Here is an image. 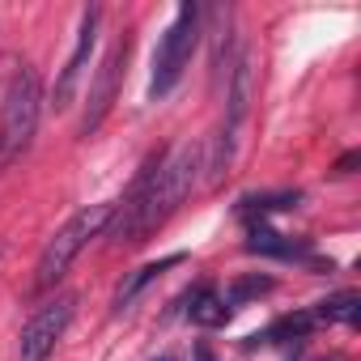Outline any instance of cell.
<instances>
[{"label":"cell","instance_id":"obj_1","mask_svg":"<svg viewBox=\"0 0 361 361\" xmlns=\"http://www.w3.org/2000/svg\"><path fill=\"white\" fill-rule=\"evenodd\" d=\"M200 170H204V145H196V140L178 145L174 153H149L140 174L132 178L128 196L115 200V217L106 226V238L119 247H140L145 238H153L188 204Z\"/></svg>","mask_w":361,"mask_h":361},{"label":"cell","instance_id":"obj_2","mask_svg":"<svg viewBox=\"0 0 361 361\" xmlns=\"http://www.w3.org/2000/svg\"><path fill=\"white\" fill-rule=\"evenodd\" d=\"M111 217H115V200H102V204H90V209H81V213H73L51 238H47V247H43V255H39V264H35V293H51L60 281H64V272L73 268V259L98 238V234H106V226H111Z\"/></svg>","mask_w":361,"mask_h":361},{"label":"cell","instance_id":"obj_3","mask_svg":"<svg viewBox=\"0 0 361 361\" xmlns=\"http://www.w3.org/2000/svg\"><path fill=\"white\" fill-rule=\"evenodd\" d=\"M39 111H43V85L39 73L30 64H22L5 90V106H0V157L13 161L30 149L35 128H39Z\"/></svg>","mask_w":361,"mask_h":361},{"label":"cell","instance_id":"obj_4","mask_svg":"<svg viewBox=\"0 0 361 361\" xmlns=\"http://www.w3.org/2000/svg\"><path fill=\"white\" fill-rule=\"evenodd\" d=\"M200 43V5H178L174 9V22L166 26L157 51H153V77H149V98H166L178 77H183V68L192 64V51Z\"/></svg>","mask_w":361,"mask_h":361},{"label":"cell","instance_id":"obj_5","mask_svg":"<svg viewBox=\"0 0 361 361\" xmlns=\"http://www.w3.org/2000/svg\"><path fill=\"white\" fill-rule=\"evenodd\" d=\"M73 314H77V293H56L51 302H43L18 336V361H47L64 340Z\"/></svg>","mask_w":361,"mask_h":361},{"label":"cell","instance_id":"obj_6","mask_svg":"<svg viewBox=\"0 0 361 361\" xmlns=\"http://www.w3.org/2000/svg\"><path fill=\"white\" fill-rule=\"evenodd\" d=\"M128 51H132V30H123V35L111 43V51L102 56V64H98V77H94V85H90V98H85V115H81V128H77L81 136H94V132L102 128V119L111 115L115 94H119V81H123Z\"/></svg>","mask_w":361,"mask_h":361},{"label":"cell","instance_id":"obj_7","mask_svg":"<svg viewBox=\"0 0 361 361\" xmlns=\"http://www.w3.org/2000/svg\"><path fill=\"white\" fill-rule=\"evenodd\" d=\"M98 22H102V9H85L81 13V26H77V43H73V51H68V64L60 68V77H56V90H51V106L56 111H64L68 102H73V94H77V85H81V77H85V64H90V56H94V43H98Z\"/></svg>","mask_w":361,"mask_h":361},{"label":"cell","instance_id":"obj_8","mask_svg":"<svg viewBox=\"0 0 361 361\" xmlns=\"http://www.w3.org/2000/svg\"><path fill=\"white\" fill-rule=\"evenodd\" d=\"M251 85H255V68H251V51H243L230 68V94H226V123L238 128L247 106H251Z\"/></svg>","mask_w":361,"mask_h":361},{"label":"cell","instance_id":"obj_9","mask_svg":"<svg viewBox=\"0 0 361 361\" xmlns=\"http://www.w3.org/2000/svg\"><path fill=\"white\" fill-rule=\"evenodd\" d=\"M174 264H183V255H166V259H157V264H145V268H136V272H128V281L115 289V298H111V306H115V314H123L166 268H174Z\"/></svg>","mask_w":361,"mask_h":361},{"label":"cell","instance_id":"obj_10","mask_svg":"<svg viewBox=\"0 0 361 361\" xmlns=\"http://www.w3.org/2000/svg\"><path fill=\"white\" fill-rule=\"evenodd\" d=\"M247 251H255V255H276V259H298V255H306V243H289V238L276 234L272 226L255 221V226H247Z\"/></svg>","mask_w":361,"mask_h":361},{"label":"cell","instance_id":"obj_11","mask_svg":"<svg viewBox=\"0 0 361 361\" xmlns=\"http://www.w3.org/2000/svg\"><path fill=\"white\" fill-rule=\"evenodd\" d=\"M310 327H314V314H310V310H298V314H281L276 323H268L264 331H255V336L247 340V348H255V344H285V340H306V336H310Z\"/></svg>","mask_w":361,"mask_h":361},{"label":"cell","instance_id":"obj_12","mask_svg":"<svg viewBox=\"0 0 361 361\" xmlns=\"http://www.w3.org/2000/svg\"><path fill=\"white\" fill-rule=\"evenodd\" d=\"M188 319H192V323H200V327H221V323L230 319V310H226V302H221V293H217L213 285H200V289L192 293Z\"/></svg>","mask_w":361,"mask_h":361},{"label":"cell","instance_id":"obj_13","mask_svg":"<svg viewBox=\"0 0 361 361\" xmlns=\"http://www.w3.org/2000/svg\"><path fill=\"white\" fill-rule=\"evenodd\" d=\"M314 323H357V314H361V293H353V289H344V293H331V298H323L314 310Z\"/></svg>","mask_w":361,"mask_h":361},{"label":"cell","instance_id":"obj_14","mask_svg":"<svg viewBox=\"0 0 361 361\" xmlns=\"http://www.w3.org/2000/svg\"><path fill=\"white\" fill-rule=\"evenodd\" d=\"M298 204V192H272V196H247L243 204H238V217L251 226V221H264L268 213H285V209H293Z\"/></svg>","mask_w":361,"mask_h":361},{"label":"cell","instance_id":"obj_15","mask_svg":"<svg viewBox=\"0 0 361 361\" xmlns=\"http://www.w3.org/2000/svg\"><path fill=\"white\" fill-rule=\"evenodd\" d=\"M264 293H272V276H243V281L230 285V293H226L221 302H226V310H230V306H243V302L264 298Z\"/></svg>","mask_w":361,"mask_h":361},{"label":"cell","instance_id":"obj_16","mask_svg":"<svg viewBox=\"0 0 361 361\" xmlns=\"http://www.w3.org/2000/svg\"><path fill=\"white\" fill-rule=\"evenodd\" d=\"M230 26H234V13H230V9H213V73H217V77H221V64H226Z\"/></svg>","mask_w":361,"mask_h":361},{"label":"cell","instance_id":"obj_17","mask_svg":"<svg viewBox=\"0 0 361 361\" xmlns=\"http://www.w3.org/2000/svg\"><path fill=\"white\" fill-rule=\"evenodd\" d=\"M196 361H213V353H209V344H196Z\"/></svg>","mask_w":361,"mask_h":361},{"label":"cell","instance_id":"obj_18","mask_svg":"<svg viewBox=\"0 0 361 361\" xmlns=\"http://www.w3.org/2000/svg\"><path fill=\"white\" fill-rule=\"evenodd\" d=\"M298 361H344L340 353H327V357H298Z\"/></svg>","mask_w":361,"mask_h":361},{"label":"cell","instance_id":"obj_19","mask_svg":"<svg viewBox=\"0 0 361 361\" xmlns=\"http://www.w3.org/2000/svg\"><path fill=\"white\" fill-rule=\"evenodd\" d=\"M153 361H174V357H170V353H161V357H153Z\"/></svg>","mask_w":361,"mask_h":361}]
</instances>
